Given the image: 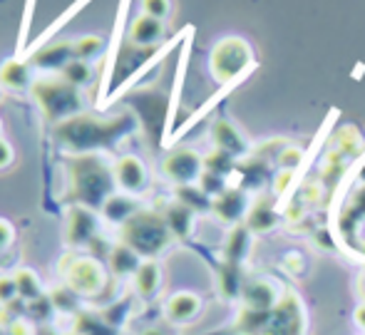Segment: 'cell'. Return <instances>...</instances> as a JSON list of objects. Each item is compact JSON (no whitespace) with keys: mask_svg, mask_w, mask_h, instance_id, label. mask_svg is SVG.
I'll return each instance as SVG.
<instances>
[{"mask_svg":"<svg viewBox=\"0 0 365 335\" xmlns=\"http://www.w3.org/2000/svg\"><path fill=\"white\" fill-rule=\"evenodd\" d=\"M68 192L70 201L87 209L100 211L105 201L115 194V164L107 162L102 154H73L68 159Z\"/></svg>","mask_w":365,"mask_h":335,"instance_id":"6da1fadb","label":"cell"},{"mask_svg":"<svg viewBox=\"0 0 365 335\" xmlns=\"http://www.w3.org/2000/svg\"><path fill=\"white\" fill-rule=\"evenodd\" d=\"M130 130V117H112V120H100V117L77 115L73 120L55 125V142L73 154H92L97 149H105L117 142Z\"/></svg>","mask_w":365,"mask_h":335,"instance_id":"7a4b0ae2","label":"cell"},{"mask_svg":"<svg viewBox=\"0 0 365 335\" xmlns=\"http://www.w3.org/2000/svg\"><path fill=\"white\" fill-rule=\"evenodd\" d=\"M35 105L40 107L45 120L53 125H63V122L73 120V117L82 115V90L70 85L63 75H43L35 77L33 87H30Z\"/></svg>","mask_w":365,"mask_h":335,"instance_id":"3957f363","label":"cell"},{"mask_svg":"<svg viewBox=\"0 0 365 335\" xmlns=\"http://www.w3.org/2000/svg\"><path fill=\"white\" fill-rule=\"evenodd\" d=\"M239 331L244 335H303L306 316L296 296H284L271 311H241Z\"/></svg>","mask_w":365,"mask_h":335,"instance_id":"277c9868","label":"cell"},{"mask_svg":"<svg viewBox=\"0 0 365 335\" xmlns=\"http://www.w3.org/2000/svg\"><path fill=\"white\" fill-rule=\"evenodd\" d=\"M172 239L174 236L164 214L152 209H140L125 226H120V241L135 249L145 261L162 254L172 244Z\"/></svg>","mask_w":365,"mask_h":335,"instance_id":"5b68a950","label":"cell"},{"mask_svg":"<svg viewBox=\"0 0 365 335\" xmlns=\"http://www.w3.org/2000/svg\"><path fill=\"white\" fill-rule=\"evenodd\" d=\"M58 273L63 276V286H68L75 296L95 298L107 283V273L102 264L92 256H75L68 254L58 264Z\"/></svg>","mask_w":365,"mask_h":335,"instance_id":"8992f818","label":"cell"},{"mask_svg":"<svg viewBox=\"0 0 365 335\" xmlns=\"http://www.w3.org/2000/svg\"><path fill=\"white\" fill-rule=\"evenodd\" d=\"M251 63V50L244 40L239 38H226L217 43L209 58V67L217 82H231L241 75Z\"/></svg>","mask_w":365,"mask_h":335,"instance_id":"52a82bcc","label":"cell"},{"mask_svg":"<svg viewBox=\"0 0 365 335\" xmlns=\"http://www.w3.org/2000/svg\"><path fill=\"white\" fill-rule=\"evenodd\" d=\"M100 229V216L95 209H87V206L73 204L65 214V241L73 249H82V246H90L97 236Z\"/></svg>","mask_w":365,"mask_h":335,"instance_id":"ba28073f","label":"cell"},{"mask_svg":"<svg viewBox=\"0 0 365 335\" xmlns=\"http://www.w3.org/2000/svg\"><path fill=\"white\" fill-rule=\"evenodd\" d=\"M162 172L177 187H187V184H194L197 179H202L204 159L194 149H174L162 162Z\"/></svg>","mask_w":365,"mask_h":335,"instance_id":"9c48e42d","label":"cell"},{"mask_svg":"<svg viewBox=\"0 0 365 335\" xmlns=\"http://www.w3.org/2000/svg\"><path fill=\"white\" fill-rule=\"evenodd\" d=\"M75 60V43L73 40H55V43L43 45L40 50H35L33 55H28V63L38 70L48 72H63L65 67Z\"/></svg>","mask_w":365,"mask_h":335,"instance_id":"30bf717a","label":"cell"},{"mask_svg":"<svg viewBox=\"0 0 365 335\" xmlns=\"http://www.w3.org/2000/svg\"><path fill=\"white\" fill-rule=\"evenodd\" d=\"M115 182L120 192L132 194V197L142 194L149 184V172H147L145 162H142L140 157H135V154L120 157L115 162Z\"/></svg>","mask_w":365,"mask_h":335,"instance_id":"8fae6325","label":"cell"},{"mask_svg":"<svg viewBox=\"0 0 365 335\" xmlns=\"http://www.w3.org/2000/svg\"><path fill=\"white\" fill-rule=\"evenodd\" d=\"M35 82L33 65L23 58H8L0 65V87L10 92H25L30 90Z\"/></svg>","mask_w":365,"mask_h":335,"instance_id":"7c38bea8","label":"cell"},{"mask_svg":"<svg viewBox=\"0 0 365 335\" xmlns=\"http://www.w3.org/2000/svg\"><path fill=\"white\" fill-rule=\"evenodd\" d=\"M199 311H202V298L192 291L174 293V296L167 301V306H164L167 318L172 323H179V326H182V323H192L194 318L199 316Z\"/></svg>","mask_w":365,"mask_h":335,"instance_id":"4fadbf2b","label":"cell"},{"mask_svg":"<svg viewBox=\"0 0 365 335\" xmlns=\"http://www.w3.org/2000/svg\"><path fill=\"white\" fill-rule=\"evenodd\" d=\"M241 298H244V308H246V311H259V313L271 311V308H276V303L281 301L279 291H276V286L271 281L246 283Z\"/></svg>","mask_w":365,"mask_h":335,"instance_id":"5bb4252c","label":"cell"},{"mask_svg":"<svg viewBox=\"0 0 365 335\" xmlns=\"http://www.w3.org/2000/svg\"><path fill=\"white\" fill-rule=\"evenodd\" d=\"M246 209H249V201H246V194L241 192V189H226V192H221L212 204V211L224 224H236V221H241Z\"/></svg>","mask_w":365,"mask_h":335,"instance_id":"9a60e30c","label":"cell"},{"mask_svg":"<svg viewBox=\"0 0 365 335\" xmlns=\"http://www.w3.org/2000/svg\"><path fill=\"white\" fill-rule=\"evenodd\" d=\"M140 211V204L135 201L132 194H125V192H115L110 199L105 201V206L100 209L102 219H107L110 224L115 226H125L132 216Z\"/></svg>","mask_w":365,"mask_h":335,"instance_id":"2e32d148","label":"cell"},{"mask_svg":"<svg viewBox=\"0 0 365 335\" xmlns=\"http://www.w3.org/2000/svg\"><path fill=\"white\" fill-rule=\"evenodd\" d=\"M142 256L137 254L135 249H130L127 244H115L110 249V254H107V266H110V271L115 273L117 278H132L137 273V268L142 266Z\"/></svg>","mask_w":365,"mask_h":335,"instance_id":"e0dca14e","label":"cell"},{"mask_svg":"<svg viewBox=\"0 0 365 335\" xmlns=\"http://www.w3.org/2000/svg\"><path fill=\"white\" fill-rule=\"evenodd\" d=\"M164 35V23L152 15L142 13L135 23L130 25V43L137 45V48H152L162 40Z\"/></svg>","mask_w":365,"mask_h":335,"instance_id":"ac0fdd59","label":"cell"},{"mask_svg":"<svg viewBox=\"0 0 365 335\" xmlns=\"http://www.w3.org/2000/svg\"><path fill=\"white\" fill-rule=\"evenodd\" d=\"M132 283H135V293L140 298H152L159 293L162 288V268L154 259L142 261V266L137 268V273L132 276Z\"/></svg>","mask_w":365,"mask_h":335,"instance_id":"d6986e66","label":"cell"},{"mask_svg":"<svg viewBox=\"0 0 365 335\" xmlns=\"http://www.w3.org/2000/svg\"><path fill=\"white\" fill-rule=\"evenodd\" d=\"M164 219H167V226L174 239H189L194 229V211L189 206H184L182 201H172L164 209Z\"/></svg>","mask_w":365,"mask_h":335,"instance_id":"ffe728a7","label":"cell"},{"mask_svg":"<svg viewBox=\"0 0 365 335\" xmlns=\"http://www.w3.org/2000/svg\"><path fill=\"white\" fill-rule=\"evenodd\" d=\"M251 249V231L249 226H234L224 244V261L226 264H244Z\"/></svg>","mask_w":365,"mask_h":335,"instance_id":"44dd1931","label":"cell"},{"mask_svg":"<svg viewBox=\"0 0 365 335\" xmlns=\"http://www.w3.org/2000/svg\"><path fill=\"white\" fill-rule=\"evenodd\" d=\"M212 137H214V142H217V149L226 152L229 157H236V154H241L246 149L244 137H241V134L236 132L234 125H229V122H224V120L214 125Z\"/></svg>","mask_w":365,"mask_h":335,"instance_id":"7402d4cb","label":"cell"},{"mask_svg":"<svg viewBox=\"0 0 365 335\" xmlns=\"http://www.w3.org/2000/svg\"><path fill=\"white\" fill-rule=\"evenodd\" d=\"M246 283H244V273H241L239 264H226L219 268V291L226 298H239L244 293Z\"/></svg>","mask_w":365,"mask_h":335,"instance_id":"603a6c76","label":"cell"},{"mask_svg":"<svg viewBox=\"0 0 365 335\" xmlns=\"http://www.w3.org/2000/svg\"><path fill=\"white\" fill-rule=\"evenodd\" d=\"M15 286H18V296L20 301H38L40 293H43V286H40V276L33 271V268H18L13 273Z\"/></svg>","mask_w":365,"mask_h":335,"instance_id":"cb8c5ba5","label":"cell"},{"mask_svg":"<svg viewBox=\"0 0 365 335\" xmlns=\"http://www.w3.org/2000/svg\"><path fill=\"white\" fill-rule=\"evenodd\" d=\"M177 201H182L184 206L197 214V211L212 209L214 201H209V194L204 192L202 187H194V184H187V187H177Z\"/></svg>","mask_w":365,"mask_h":335,"instance_id":"d4e9b609","label":"cell"},{"mask_svg":"<svg viewBox=\"0 0 365 335\" xmlns=\"http://www.w3.org/2000/svg\"><path fill=\"white\" fill-rule=\"evenodd\" d=\"M87 3H90V0H77V3H75V5H70V8H68V10H65V13H63V15H60V18H58V20H55V23H53V25H50V28H48V30H45V33H43V35H40V38H38V40H35V43H33V48H30V53H28V55H33V53H35V50H40V48H43V45H48V43H50V38H53V35H55V33H58V30H63V25H68V23H70V20H73V18H75V15H77V13H80V10H82V5H87Z\"/></svg>","mask_w":365,"mask_h":335,"instance_id":"484cf974","label":"cell"},{"mask_svg":"<svg viewBox=\"0 0 365 335\" xmlns=\"http://www.w3.org/2000/svg\"><path fill=\"white\" fill-rule=\"evenodd\" d=\"M105 53V40L100 35H82V38L75 40V58L85 60V63H92L95 58Z\"/></svg>","mask_w":365,"mask_h":335,"instance_id":"4316f807","label":"cell"},{"mask_svg":"<svg viewBox=\"0 0 365 335\" xmlns=\"http://www.w3.org/2000/svg\"><path fill=\"white\" fill-rule=\"evenodd\" d=\"M249 231H269L276 226V214L271 209V204H259L251 209L249 221H246Z\"/></svg>","mask_w":365,"mask_h":335,"instance_id":"83f0119b","label":"cell"},{"mask_svg":"<svg viewBox=\"0 0 365 335\" xmlns=\"http://www.w3.org/2000/svg\"><path fill=\"white\" fill-rule=\"evenodd\" d=\"M60 75L65 77V80L70 82V85H75V87H85V85H90V80H92V67H90V63H85V60H73L68 67H65Z\"/></svg>","mask_w":365,"mask_h":335,"instance_id":"f1b7e54d","label":"cell"},{"mask_svg":"<svg viewBox=\"0 0 365 335\" xmlns=\"http://www.w3.org/2000/svg\"><path fill=\"white\" fill-rule=\"evenodd\" d=\"M229 169H231V157L226 152H221V149H217V152L209 154V157L204 159V172H212V174L224 177Z\"/></svg>","mask_w":365,"mask_h":335,"instance_id":"f546056e","label":"cell"},{"mask_svg":"<svg viewBox=\"0 0 365 335\" xmlns=\"http://www.w3.org/2000/svg\"><path fill=\"white\" fill-rule=\"evenodd\" d=\"M35 0H25V13H23V25H20V43H18V55L15 58H23L25 45H28V33H30V20H33Z\"/></svg>","mask_w":365,"mask_h":335,"instance_id":"4dcf8cb0","label":"cell"},{"mask_svg":"<svg viewBox=\"0 0 365 335\" xmlns=\"http://www.w3.org/2000/svg\"><path fill=\"white\" fill-rule=\"evenodd\" d=\"M18 286H15L13 276H0V306L8 308L10 303L18 301Z\"/></svg>","mask_w":365,"mask_h":335,"instance_id":"1f68e13d","label":"cell"},{"mask_svg":"<svg viewBox=\"0 0 365 335\" xmlns=\"http://www.w3.org/2000/svg\"><path fill=\"white\" fill-rule=\"evenodd\" d=\"M202 189L209 194V197H219L221 192H226V189H224V177L212 174V172H204L202 174Z\"/></svg>","mask_w":365,"mask_h":335,"instance_id":"d6a6232c","label":"cell"},{"mask_svg":"<svg viewBox=\"0 0 365 335\" xmlns=\"http://www.w3.org/2000/svg\"><path fill=\"white\" fill-rule=\"evenodd\" d=\"M142 10H145V15L164 20L169 15V0H142Z\"/></svg>","mask_w":365,"mask_h":335,"instance_id":"836d02e7","label":"cell"},{"mask_svg":"<svg viewBox=\"0 0 365 335\" xmlns=\"http://www.w3.org/2000/svg\"><path fill=\"white\" fill-rule=\"evenodd\" d=\"M8 335H35V323L30 318H15L8 326Z\"/></svg>","mask_w":365,"mask_h":335,"instance_id":"e575fe53","label":"cell"},{"mask_svg":"<svg viewBox=\"0 0 365 335\" xmlns=\"http://www.w3.org/2000/svg\"><path fill=\"white\" fill-rule=\"evenodd\" d=\"M301 149H296V147H289V149H284L281 152V157H279V162H281V167H286V169H291L293 172V167H298V162H301Z\"/></svg>","mask_w":365,"mask_h":335,"instance_id":"d590c367","label":"cell"},{"mask_svg":"<svg viewBox=\"0 0 365 335\" xmlns=\"http://www.w3.org/2000/svg\"><path fill=\"white\" fill-rule=\"evenodd\" d=\"M13 241H15L13 224H10V221H5V219H0V254H3V251L8 249Z\"/></svg>","mask_w":365,"mask_h":335,"instance_id":"8d00e7d4","label":"cell"},{"mask_svg":"<svg viewBox=\"0 0 365 335\" xmlns=\"http://www.w3.org/2000/svg\"><path fill=\"white\" fill-rule=\"evenodd\" d=\"M10 164H13V147L0 137V169L10 167Z\"/></svg>","mask_w":365,"mask_h":335,"instance_id":"74e56055","label":"cell"},{"mask_svg":"<svg viewBox=\"0 0 365 335\" xmlns=\"http://www.w3.org/2000/svg\"><path fill=\"white\" fill-rule=\"evenodd\" d=\"M353 211H356L358 216H365V187L358 189L356 197H353Z\"/></svg>","mask_w":365,"mask_h":335,"instance_id":"f35d334b","label":"cell"},{"mask_svg":"<svg viewBox=\"0 0 365 335\" xmlns=\"http://www.w3.org/2000/svg\"><path fill=\"white\" fill-rule=\"evenodd\" d=\"M291 179H293V172L291 169H286L284 174H279V179H276V192H284V189H289V184H291Z\"/></svg>","mask_w":365,"mask_h":335,"instance_id":"ab89813d","label":"cell"},{"mask_svg":"<svg viewBox=\"0 0 365 335\" xmlns=\"http://www.w3.org/2000/svg\"><path fill=\"white\" fill-rule=\"evenodd\" d=\"M356 326H358V328H363V331H365V303H363V306H358V308H356Z\"/></svg>","mask_w":365,"mask_h":335,"instance_id":"60d3db41","label":"cell"},{"mask_svg":"<svg viewBox=\"0 0 365 335\" xmlns=\"http://www.w3.org/2000/svg\"><path fill=\"white\" fill-rule=\"evenodd\" d=\"M142 335H164L162 331H157V328H149V331H145Z\"/></svg>","mask_w":365,"mask_h":335,"instance_id":"b9f144b4","label":"cell"},{"mask_svg":"<svg viewBox=\"0 0 365 335\" xmlns=\"http://www.w3.org/2000/svg\"><path fill=\"white\" fill-rule=\"evenodd\" d=\"M0 335H8V326L3 321H0Z\"/></svg>","mask_w":365,"mask_h":335,"instance_id":"7bdbcfd3","label":"cell"},{"mask_svg":"<svg viewBox=\"0 0 365 335\" xmlns=\"http://www.w3.org/2000/svg\"><path fill=\"white\" fill-rule=\"evenodd\" d=\"M0 132H3V122H0Z\"/></svg>","mask_w":365,"mask_h":335,"instance_id":"ee69618b","label":"cell"}]
</instances>
